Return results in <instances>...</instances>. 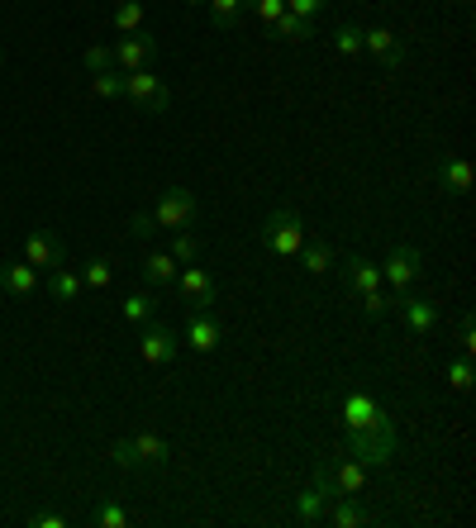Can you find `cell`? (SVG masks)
I'll list each match as a JSON object with an SVG mask.
<instances>
[{
    "instance_id": "1",
    "label": "cell",
    "mask_w": 476,
    "mask_h": 528,
    "mask_svg": "<svg viewBox=\"0 0 476 528\" xmlns=\"http://www.w3.org/2000/svg\"><path fill=\"white\" fill-rule=\"evenodd\" d=\"M110 462L115 467H167L172 462V443L162 438V433H139V438H124L110 448Z\"/></svg>"
},
{
    "instance_id": "2",
    "label": "cell",
    "mask_w": 476,
    "mask_h": 528,
    "mask_svg": "<svg viewBox=\"0 0 476 528\" xmlns=\"http://www.w3.org/2000/svg\"><path fill=\"white\" fill-rule=\"evenodd\" d=\"M348 452H353L362 467H386V462L396 457V424L381 419V424H372V429L348 433Z\"/></svg>"
},
{
    "instance_id": "3",
    "label": "cell",
    "mask_w": 476,
    "mask_h": 528,
    "mask_svg": "<svg viewBox=\"0 0 476 528\" xmlns=\"http://www.w3.org/2000/svg\"><path fill=\"white\" fill-rule=\"evenodd\" d=\"M262 243H267V253L272 257H291L305 248V224H300L296 210H272L267 215V224H262Z\"/></svg>"
},
{
    "instance_id": "4",
    "label": "cell",
    "mask_w": 476,
    "mask_h": 528,
    "mask_svg": "<svg viewBox=\"0 0 476 528\" xmlns=\"http://www.w3.org/2000/svg\"><path fill=\"white\" fill-rule=\"evenodd\" d=\"M124 96L134 100L143 115H167V110H172V91H167V81L153 77L148 67H139V72H124Z\"/></svg>"
},
{
    "instance_id": "5",
    "label": "cell",
    "mask_w": 476,
    "mask_h": 528,
    "mask_svg": "<svg viewBox=\"0 0 476 528\" xmlns=\"http://www.w3.org/2000/svg\"><path fill=\"white\" fill-rule=\"evenodd\" d=\"M191 219H196V196L186 191V186H167L153 205V224H158V234H181V229H191Z\"/></svg>"
},
{
    "instance_id": "6",
    "label": "cell",
    "mask_w": 476,
    "mask_h": 528,
    "mask_svg": "<svg viewBox=\"0 0 476 528\" xmlns=\"http://www.w3.org/2000/svg\"><path fill=\"white\" fill-rule=\"evenodd\" d=\"M334 495H338V490H334V481H329V462H319L315 481L296 495V519H300V524H324V509H329Z\"/></svg>"
},
{
    "instance_id": "7",
    "label": "cell",
    "mask_w": 476,
    "mask_h": 528,
    "mask_svg": "<svg viewBox=\"0 0 476 528\" xmlns=\"http://www.w3.org/2000/svg\"><path fill=\"white\" fill-rule=\"evenodd\" d=\"M419 272H424V257H419V248H410V243H396V248H391V257H386V267H381V281H386L396 295H405L419 281Z\"/></svg>"
},
{
    "instance_id": "8",
    "label": "cell",
    "mask_w": 476,
    "mask_h": 528,
    "mask_svg": "<svg viewBox=\"0 0 476 528\" xmlns=\"http://www.w3.org/2000/svg\"><path fill=\"white\" fill-rule=\"evenodd\" d=\"M110 58H115L119 72H139V67H148V62L158 58V39H153L148 29H139V34H124V39H115Z\"/></svg>"
},
{
    "instance_id": "9",
    "label": "cell",
    "mask_w": 476,
    "mask_h": 528,
    "mask_svg": "<svg viewBox=\"0 0 476 528\" xmlns=\"http://www.w3.org/2000/svg\"><path fill=\"white\" fill-rule=\"evenodd\" d=\"M396 314H400V324L410 333H419V338H429V333L438 329V319H443V310H438L434 300H424V295H396Z\"/></svg>"
},
{
    "instance_id": "10",
    "label": "cell",
    "mask_w": 476,
    "mask_h": 528,
    "mask_svg": "<svg viewBox=\"0 0 476 528\" xmlns=\"http://www.w3.org/2000/svg\"><path fill=\"white\" fill-rule=\"evenodd\" d=\"M181 352V338L177 329H167V324H143V338H139V357L148 367H167L172 357Z\"/></svg>"
},
{
    "instance_id": "11",
    "label": "cell",
    "mask_w": 476,
    "mask_h": 528,
    "mask_svg": "<svg viewBox=\"0 0 476 528\" xmlns=\"http://www.w3.org/2000/svg\"><path fill=\"white\" fill-rule=\"evenodd\" d=\"M381 419H386V410H381L377 400L362 391V386H348V395H343V433L372 429V424H381Z\"/></svg>"
},
{
    "instance_id": "12",
    "label": "cell",
    "mask_w": 476,
    "mask_h": 528,
    "mask_svg": "<svg viewBox=\"0 0 476 528\" xmlns=\"http://www.w3.org/2000/svg\"><path fill=\"white\" fill-rule=\"evenodd\" d=\"M362 53H372L386 72H400L405 58H410V48H405L391 29H362Z\"/></svg>"
},
{
    "instance_id": "13",
    "label": "cell",
    "mask_w": 476,
    "mask_h": 528,
    "mask_svg": "<svg viewBox=\"0 0 476 528\" xmlns=\"http://www.w3.org/2000/svg\"><path fill=\"white\" fill-rule=\"evenodd\" d=\"M219 343H224V324L210 314V305H196V310H191V319H186V348L215 352Z\"/></svg>"
},
{
    "instance_id": "14",
    "label": "cell",
    "mask_w": 476,
    "mask_h": 528,
    "mask_svg": "<svg viewBox=\"0 0 476 528\" xmlns=\"http://www.w3.org/2000/svg\"><path fill=\"white\" fill-rule=\"evenodd\" d=\"M172 286H177V291L186 295L191 305H215V300H219V281L205 272V267H196V262H186V267L177 272V281H172Z\"/></svg>"
},
{
    "instance_id": "15",
    "label": "cell",
    "mask_w": 476,
    "mask_h": 528,
    "mask_svg": "<svg viewBox=\"0 0 476 528\" xmlns=\"http://www.w3.org/2000/svg\"><path fill=\"white\" fill-rule=\"evenodd\" d=\"M43 281H39V267H29V262H0V291L5 295H15V300H29V295L39 291Z\"/></svg>"
},
{
    "instance_id": "16",
    "label": "cell",
    "mask_w": 476,
    "mask_h": 528,
    "mask_svg": "<svg viewBox=\"0 0 476 528\" xmlns=\"http://www.w3.org/2000/svg\"><path fill=\"white\" fill-rule=\"evenodd\" d=\"M434 176H438V186H443L448 196H467V191H472V181H476V172H472V162H467V157H438Z\"/></svg>"
},
{
    "instance_id": "17",
    "label": "cell",
    "mask_w": 476,
    "mask_h": 528,
    "mask_svg": "<svg viewBox=\"0 0 476 528\" xmlns=\"http://www.w3.org/2000/svg\"><path fill=\"white\" fill-rule=\"evenodd\" d=\"M324 524H334V528H362V524H372V509L362 505L357 495H334V500H329V509H324Z\"/></svg>"
},
{
    "instance_id": "18",
    "label": "cell",
    "mask_w": 476,
    "mask_h": 528,
    "mask_svg": "<svg viewBox=\"0 0 476 528\" xmlns=\"http://www.w3.org/2000/svg\"><path fill=\"white\" fill-rule=\"evenodd\" d=\"M24 262H29V267H39V272H53V267H62V243L39 229V234L24 238Z\"/></svg>"
},
{
    "instance_id": "19",
    "label": "cell",
    "mask_w": 476,
    "mask_h": 528,
    "mask_svg": "<svg viewBox=\"0 0 476 528\" xmlns=\"http://www.w3.org/2000/svg\"><path fill=\"white\" fill-rule=\"evenodd\" d=\"M343 281L357 291V300H362V295H377L381 291V267H372L367 257H348V262H343Z\"/></svg>"
},
{
    "instance_id": "20",
    "label": "cell",
    "mask_w": 476,
    "mask_h": 528,
    "mask_svg": "<svg viewBox=\"0 0 476 528\" xmlns=\"http://www.w3.org/2000/svg\"><path fill=\"white\" fill-rule=\"evenodd\" d=\"M43 286H48V295H53L58 305H77V300H81V291H86V286H81V272H72L67 262H62V267H53Z\"/></svg>"
},
{
    "instance_id": "21",
    "label": "cell",
    "mask_w": 476,
    "mask_h": 528,
    "mask_svg": "<svg viewBox=\"0 0 476 528\" xmlns=\"http://www.w3.org/2000/svg\"><path fill=\"white\" fill-rule=\"evenodd\" d=\"M329 481H334V490L338 495H362V490H367V467H362V462H334V467H329Z\"/></svg>"
},
{
    "instance_id": "22",
    "label": "cell",
    "mask_w": 476,
    "mask_h": 528,
    "mask_svg": "<svg viewBox=\"0 0 476 528\" xmlns=\"http://www.w3.org/2000/svg\"><path fill=\"white\" fill-rule=\"evenodd\" d=\"M143 286H172L177 281V262H172V253H143Z\"/></svg>"
},
{
    "instance_id": "23",
    "label": "cell",
    "mask_w": 476,
    "mask_h": 528,
    "mask_svg": "<svg viewBox=\"0 0 476 528\" xmlns=\"http://www.w3.org/2000/svg\"><path fill=\"white\" fill-rule=\"evenodd\" d=\"M272 34L281 43H305L315 39V20H305V15H291V10H281L277 20H272Z\"/></svg>"
},
{
    "instance_id": "24",
    "label": "cell",
    "mask_w": 476,
    "mask_h": 528,
    "mask_svg": "<svg viewBox=\"0 0 476 528\" xmlns=\"http://www.w3.org/2000/svg\"><path fill=\"white\" fill-rule=\"evenodd\" d=\"M296 257H300V267H305L310 276H324L329 267H334V248H329L324 238H305V248H300Z\"/></svg>"
},
{
    "instance_id": "25",
    "label": "cell",
    "mask_w": 476,
    "mask_h": 528,
    "mask_svg": "<svg viewBox=\"0 0 476 528\" xmlns=\"http://www.w3.org/2000/svg\"><path fill=\"white\" fill-rule=\"evenodd\" d=\"M119 314H124V324H153V314H158V300H153L148 291H134V295H124Z\"/></svg>"
},
{
    "instance_id": "26",
    "label": "cell",
    "mask_w": 476,
    "mask_h": 528,
    "mask_svg": "<svg viewBox=\"0 0 476 528\" xmlns=\"http://www.w3.org/2000/svg\"><path fill=\"white\" fill-rule=\"evenodd\" d=\"M91 524L96 528H129L134 524V514H129L124 505H115V500H100V505L91 509Z\"/></svg>"
},
{
    "instance_id": "27",
    "label": "cell",
    "mask_w": 476,
    "mask_h": 528,
    "mask_svg": "<svg viewBox=\"0 0 476 528\" xmlns=\"http://www.w3.org/2000/svg\"><path fill=\"white\" fill-rule=\"evenodd\" d=\"M110 24H115L119 34H139V29H143V0H119L115 15H110Z\"/></svg>"
},
{
    "instance_id": "28",
    "label": "cell",
    "mask_w": 476,
    "mask_h": 528,
    "mask_svg": "<svg viewBox=\"0 0 476 528\" xmlns=\"http://www.w3.org/2000/svg\"><path fill=\"white\" fill-rule=\"evenodd\" d=\"M205 10H210L215 29H238V20H243V0H205Z\"/></svg>"
},
{
    "instance_id": "29",
    "label": "cell",
    "mask_w": 476,
    "mask_h": 528,
    "mask_svg": "<svg viewBox=\"0 0 476 528\" xmlns=\"http://www.w3.org/2000/svg\"><path fill=\"white\" fill-rule=\"evenodd\" d=\"M115 281V267H110V257H91L86 267H81V286L86 291H105Z\"/></svg>"
},
{
    "instance_id": "30",
    "label": "cell",
    "mask_w": 476,
    "mask_h": 528,
    "mask_svg": "<svg viewBox=\"0 0 476 528\" xmlns=\"http://www.w3.org/2000/svg\"><path fill=\"white\" fill-rule=\"evenodd\" d=\"M91 91H96L100 100H119L124 96V72H119V67H110V72H91Z\"/></svg>"
},
{
    "instance_id": "31",
    "label": "cell",
    "mask_w": 476,
    "mask_h": 528,
    "mask_svg": "<svg viewBox=\"0 0 476 528\" xmlns=\"http://www.w3.org/2000/svg\"><path fill=\"white\" fill-rule=\"evenodd\" d=\"M167 253H172V262H177V267H186V262H196V257H200V243L186 234V229H181V234H172V248H167Z\"/></svg>"
},
{
    "instance_id": "32",
    "label": "cell",
    "mask_w": 476,
    "mask_h": 528,
    "mask_svg": "<svg viewBox=\"0 0 476 528\" xmlns=\"http://www.w3.org/2000/svg\"><path fill=\"white\" fill-rule=\"evenodd\" d=\"M472 381H476V372H472V357H457V362H448V386L453 391H472Z\"/></svg>"
},
{
    "instance_id": "33",
    "label": "cell",
    "mask_w": 476,
    "mask_h": 528,
    "mask_svg": "<svg viewBox=\"0 0 476 528\" xmlns=\"http://www.w3.org/2000/svg\"><path fill=\"white\" fill-rule=\"evenodd\" d=\"M334 43H338V53H343V58H357V53H362V29H357V24H338Z\"/></svg>"
},
{
    "instance_id": "34",
    "label": "cell",
    "mask_w": 476,
    "mask_h": 528,
    "mask_svg": "<svg viewBox=\"0 0 476 528\" xmlns=\"http://www.w3.org/2000/svg\"><path fill=\"white\" fill-rule=\"evenodd\" d=\"M243 10H253V15H258V24H267V29H272V20L286 10V0H243Z\"/></svg>"
},
{
    "instance_id": "35",
    "label": "cell",
    "mask_w": 476,
    "mask_h": 528,
    "mask_svg": "<svg viewBox=\"0 0 476 528\" xmlns=\"http://www.w3.org/2000/svg\"><path fill=\"white\" fill-rule=\"evenodd\" d=\"M286 10H291V15H305V20H319V15L329 10V0H286Z\"/></svg>"
},
{
    "instance_id": "36",
    "label": "cell",
    "mask_w": 476,
    "mask_h": 528,
    "mask_svg": "<svg viewBox=\"0 0 476 528\" xmlns=\"http://www.w3.org/2000/svg\"><path fill=\"white\" fill-rule=\"evenodd\" d=\"M457 348H462V357H476V324H472V314H462V329H457Z\"/></svg>"
},
{
    "instance_id": "37",
    "label": "cell",
    "mask_w": 476,
    "mask_h": 528,
    "mask_svg": "<svg viewBox=\"0 0 476 528\" xmlns=\"http://www.w3.org/2000/svg\"><path fill=\"white\" fill-rule=\"evenodd\" d=\"M153 234H158L153 215H134V219H129V238H134V243H148Z\"/></svg>"
},
{
    "instance_id": "38",
    "label": "cell",
    "mask_w": 476,
    "mask_h": 528,
    "mask_svg": "<svg viewBox=\"0 0 476 528\" xmlns=\"http://www.w3.org/2000/svg\"><path fill=\"white\" fill-rule=\"evenodd\" d=\"M86 67H91V72H110V67H115L110 48H86Z\"/></svg>"
},
{
    "instance_id": "39",
    "label": "cell",
    "mask_w": 476,
    "mask_h": 528,
    "mask_svg": "<svg viewBox=\"0 0 476 528\" xmlns=\"http://www.w3.org/2000/svg\"><path fill=\"white\" fill-rule=\"evenodd\" d=\"M29 528H67V514H53V509H43V514H29Z\"/></svg>"
},
{
    "instance_id": "40",
    "label": "cell",
    "mask_w": 476,
    "mask_h": 528,
    "mask_svg": "<svg viewBox=\"0 0 476 528\" xmlns=\"http://www.w3.org/2000/svg\"><path fill=\"white\" fill-rule=\"evenodd\" d=\"M362 310H367V314H372V319H381V314H386V310H391V300H386V295H362Z\"/></svg>"
},
{
    "instance_id": "41",
    "label": "cell",
    "mask_w": 476,
    "mask_h": 528,
    "mask_svg": "<svg viewBox=\"0 0 476 528\" xmlns=\"http://www.w3.org/2000/svg\"><path fill=\"white\" fill-rule=\"evenodd\" d=\"M0 72H5V48H0Z\"/></svg>"
},
{
    "instance_id": "42",
    "label": "cell",
    "mask_w": 476,
    "mask_h": 528,
    "mask_svg": "<svg viewBox=\"0 0 476 528\" xmlns=\"http://www.w3.org/2000/svg\"><path fill=\"white\" fill-rule=\"evenodd\" d=\"M186 5H205V0H186Z\"/></svg>"
}]
</instances>
